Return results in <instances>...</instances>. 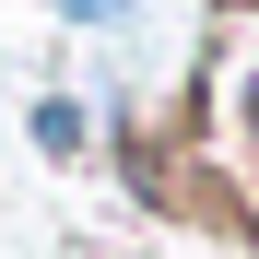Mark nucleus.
I'll return each instance as SVG.
<instances>
[{
	"label": "nucleus",
	"instance_id": "nucleus-1",
	"mask_svg": "<svg viewBox=\"0 0 259 259\" xmlns=\"http://www.w3.org/2000/svg\"><path fill=\"white\" fill-rule=\"evenodd\" d=\"M59 12H82V24H106V12H118V0H59Z\"/></svg>",
	"mask_w": 259,
	"mask_h": 259
}]
</instances>
